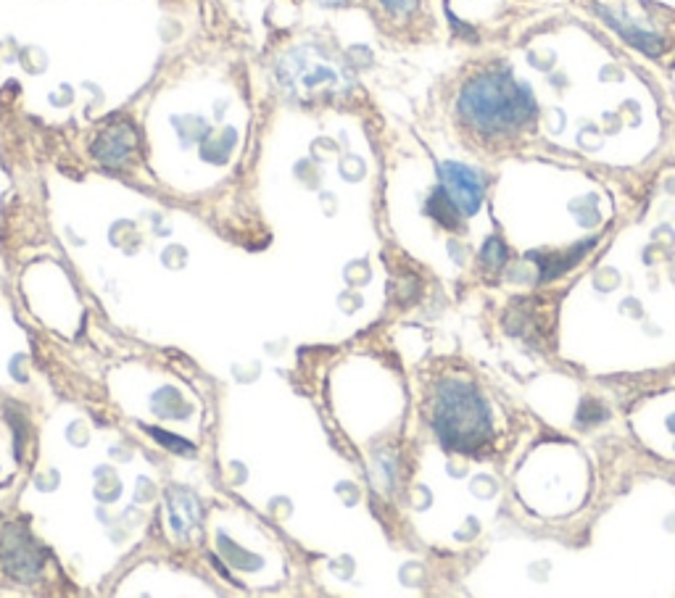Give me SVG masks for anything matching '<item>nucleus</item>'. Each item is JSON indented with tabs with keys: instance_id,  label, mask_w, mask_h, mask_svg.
Here are the masks:
<instances>
[{
	"instance_id": "nucleus-7",
	"label": "nucleus",
	"mask_w": 675,
	"mask_h": 598,
	"mask_svg": "<svg viewBox=\"0 0 675 598\" xmlns=\"http://www.w3.org/2000/svg\"><path fill=\"white\" fill-rule=\"evenodd\" d=\"M383 3L388 8H391V11H399V14H401V11H407V8H412L414 0H383Z\"/></svg>"
},
{
	"instance_id": "nucleus-2",
	"label": "nucleus",
	"mask_w": 675,
	"mask_h": 598,
	"mask_svg": "<svg viewBox=\"0 0 675 598\" xmlns=\"http://www.w3.org/2000/svg\"><path fill=\"white\" fill-rule=\"evenodd\" d=\"M433 427L443 446L459 454H475L491 438L486 404L465 382H443L438 388Z\"/></svg>"
},
{
	"instance_id": "nucleus-6",
	"label": "nucleus",
	"mask_w": 675,
	"mask_h": 598,
	"mask_svg": "<svg viewBox=\"0 0 675 598\" xmlns=\"http://www.w3.org/2000/svg\"><path fill=\"white\" fill-rule=\"evenodd\" d=\"M480 259L483 264L491 269H501L507 264V245L501 243L499 238H488L486 245H483V253H480Z\"/></svg>"
},
{
	"instance_id": "nucleus-3",
	"label": "nucleus",
	"mask_w": 675,
	"mask_h": 598,
	"mask_svg": "<svg viewBox=\"0 0 675 598\" xmlns=\"http://www.w3.org/2000/svg\"><path fill=\"white\" fill-rule=\"evenodd\" d=\"M441 188L446 190L451 201L457 203L462 214H475L483 203V185L478 174L462 164H443L441 166Z\"/></svg>"
},
{
	"instance_id": "nucleus-5",
	"label": "nucleus",
	"mask_w": 675,
	"mask_h": 598,
	"mask_svg": "<svg viewBox=\"0 0 675 598\" xmlns=\"http://www.w3.org/2000/svg\"><path fill=\"white\" fill-rule=\"evenodd\" d=\"M428 211L433 214V219H436L438 224L446 227V230H459L462 217H465V214L457 209V203L451 201L443 188H438L436 193H433V198H430V203H428Z\"/></svg>"
},
{
	"instance_id": "nucleus-1",
	"label": "nucleus",
	"mask_w": 675,
	"mask_h": 598,
	"mask_svg": "<svg viewBox=\"0 0 675 598\" xmlns=\"http://www.w3.org/2000/svg\"><path fill=\"white\" fill-rule=\"evenodd\" d=\"M459 111L483 132L517 130L533 116V98L507 74H483L462 90Z\"/></svg>"
},
{
	"instance_id": "nucleus-8",
	"label": "nucleus",
	"mask_w": 675,
	"mask_h": 598,
	"mask_svg": "<svg viewBox=\"0 0 675 598\" xmlns=\"http://www.w3.org/2000/svg\"><path fill=\"white\" fill-rule=\"evenodd\" d=\"M670 430H673V433H675V419H673V422H670Z\"/></svg>"
},
{
	"instance_id": "nucleus-4",
	"label": "nucleus",
	"mask_w": 675,
	"mask_h": 598,
	"mask_svg": "<svg viewBox=\"0 0 675 598\" xmlns=\"http://www.w3.org/2000/svg\"><path fill=\"white\" fill-rule=\"evenodd\" d=\"M591 248V243H581L570 248L565 253H530V261H538V269H541V282L554 280L559 274H565L567 269H573L578 261L583 259V253Z\"/></svg>"
}]
</instances>
